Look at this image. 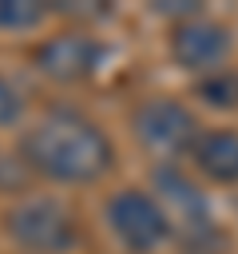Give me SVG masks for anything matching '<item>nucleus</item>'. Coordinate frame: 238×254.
<instances>
[{"mask_svg":"<svg viewBox=\"0 0 238 254\" xmlns=\"http://www.w3.org/2000/svg\"><path fill=\"white\" fill-rule=\"evenodd\" d=\"M24 163L56 183H91L111 167V143L107 135L71 107L44 111L32 131L20 139Z\"/></svg>","mask_w":238,"mask_h":254,"instance_id":"f257e3e1","label":"nucleus"},{"mask_svg":"<svg viewBox=\"0 0 238 254\" xmlns=\"http://www.w3.org/2000/svg\"><path fill=\"white\" fill-rule=\"evenodd\" d=\"M4 222L28 254H63L75 246V218L56 198H20Z\"/></svg>","mask_w":238,"mask_h":254,"instance_id":"f03ea898","label":"nucleus"},{"mask_svg":"<svg viewBox=\"0 0 238 254\" xmlns=\"http://www.w3.org/2000/svg\"><path fill=\"white\" fill-rule=\"evenodd\" d=\"M151 183H155V190H159V202L175 210L178 230H182V238H186L190 250L206 254V250H214V246L222 242L218 230H214V218H210V206H206L202 190H198L182 171H175L171 163H163V167L151 171Z\"/></svg>","mask_w":238,"mask_h":254,"instance_id":"7ed1b4c3","label":"nucleus"},{"mask_svg":"<svg viewBox=\"0 0 238 254\" xmlns=\"http://www.w3.org/2000/svg\"><path fill=\"white\" fill-rule=\"evenodd\" d=\"M107 222H111L115 238H119L127 250H135V254L155 250V246L167 242V234H171L163 206H159L151 194H143V190H119V194H111V202H107Z\"/></svg>","mask_w":238,"mask_h":254,"instance_id":"20e7f679","label":"nucleus"},{"mask_svg":"<svg viewBox=\"0 0 238 254\" xmlns=\"http://www.w3.org/2000/svg\"><path fill=\"white\" fill-rule=\"evenodd\" d=\"M135 135L151 155H163V159L182 155L186 147L198 143L194 115L175 99H147L135 111Z\"/></svg>","mask_w":238,"mask_h":254,"instance_id":"39448f33","label":"nucleus"},{"mask_svg":"<svg viewBox=\"0 0 238 254\" xmlns=\"http://www.w3.org/2000/svg\"><path fill=\"white\" fill-rule=\"evenodd\" d=\"M103 60V44L91 40V36H79V32H63V36H52L36 48V67L48 75V79H63V83H75L83 75H91Z\"/></svg>","mask_w":238,"mask_h":254,"instance_id":"423d86ee","label":"nucleus"},{"mask_svg":"<svg viewBox=\"0 0 238 254\" xmlns=\"http://www.w3.org/2000/svg\"><path fill=\"white\" fill-rule=\"evenodd\" d=\"M230 52V32L210 20H182L171 36V56L178 67H210Z\"/></svg>","mask_w":238,"mask_h":254,"instance_id":"0eeeda50","label":"nucleus"},{"mask_svg":"<svg viewBox=\"0 0 238 254\" xmlns=\"http://www.w3.org/2000/svg\"><path fill=\"white\" fill-rule=\"evenodd\" d=\"M194 167L214 183H238V135L234 131H206L190 147Z\"/></svg>","mask_w":238,"mask_h":254,"instance_id":"6e6552de","label":"nucleus"},{"mask_svg":"<svg viewBox=\"0 0 238 254\" xmlns=\"http://www.w3.org/2000/svg\"><path fill=\"white\" fill-rule=\"evenodd\" d=\"M44 20V8L32 0H0V28L4 32H28Z\"/></svg>","mask_w":238,"mask_h":254,"instance_id":"1a4fd4ad","label":"nucleus"},{"mask_svg":"<svg viewBox=\"0 0 238 254\" xmlns=\"http://www.w3.org/2000/svg\"><path fill=\"white\" fill-rule=\"evenodd\" d=\"M198 99H206L210 107H238V75L234 71H218L210 79L198 83Z\"/></svg>","mask_w":238,"mask_h":254,"instance_id":"9d476101","label":"nucleus"},{"mask_svg":"<svg viewBox=\"0 0 238 254\" xmlns=\"http://www.w3.org/2000/svg\"><path fill=\"white\" fill-rule=\"evenodd\" d=\"M20 111H24V103H20V95H16V87L0 75V127H8V123H16L20 119Z\"/></svg>","mask_w":238,"mask_h":254,"instance_id":"9b49d317","label":"nucleus"},{"mask_svg":"<svg viewBox=\"0 0 238 254\" xmlns=\"http://www.w3.org/2000/svg\"><path fill=\"white\" fill-rule=\"evenodd\" d=\"M155 12H182V16H190L194 4H186V0H167V4H155Z\"/></svg>","mask_w":238,"mask_h":254,"instance_id":"f8f14e48","label":"nucleus"}]
</instances>
